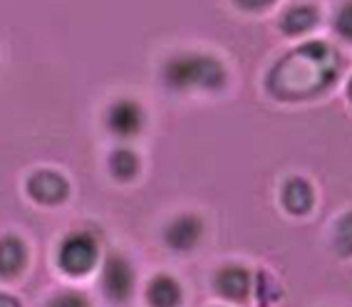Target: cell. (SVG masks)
<instances>
[{
  "label": "cell",
  "instance_id": "6da1fadb",
  "mask_svg": "<svg viewBox=\"0 0 352 307\" xmlns=\"http://www.w3.org/2000/svg\"><path fill=\"white\" fill-rule=\"evenodd\" d=\"M338 72V52L320 40H310L273 67L268 75V87L280 100H302L325 89Z\"/></svg>",
  "mask_w": 352,
  "mask_h": 307
},
{
  "label": "cell",
  "instance_id": "7a4b0ae2",
  "mask_svg": "<svg viewBox=\"0 0 352 307\" xmlns=\"http://www.w3.org/2000/svg\"><path fill=\"white\" fill-rule=\"evenodd\" d=\"M164 80H166L169 87L176 89H216L223 84L226 72H223V65L216 57L194 55L191 52V55H179L174 60H169L166 67H164Z\"/></svg>",
  "mask_w": 352,
  "mask_h": 307
},
{
  "label": "cell",
  "instance_id": "3957f363",
  "mask_svg": "<svg viewBox=\"0 0 352 307\" xmlns=\"http://www.w3.org/2000/svg\"><path fill=\"white\" fill-rule=\"evenodd\" d=\"M97 258H100V245L89 231L69 233L57 251V263L69 275H87L97 265Z\"/></svg>",
  "mask_w": 352,
  "mask_h": 307
},
{
  "label": "cell",
  "instance_id": "277c9868",
  "mask_svg": "<svg viewBox=\"0 0 352 307\" xmlns=\"http://www.w3.org/2000/svg\"><path fill=\"white\" fill-rule=\"evenodd\" d=\"M102 290L112 302H126L134 290V270L122 255H109L102 268Z\"/></svg>",
  "mask_w": 352,
  "mask_h": 307
},
{
  "label": "cell",
  "instance_id": "5b68a950",
  "mask_svg": "<svg viewBox=\"0 0 352 307\" xmlns=\"http://www.w3.org/2000/svg\"><path fill=\"white\" fill-rule=\"evenodd\" d=\"M107 126L109 132L120 139L137 137L142 132V126H144V112H142L139 104H134L129 100L114 102L107 112Z\"/></svg>",
  "mask_w": 352,
  "mask_h": 307
},
{
  "label": "cell",
  "instance_id": "8992f818",
  "mask_svg": "<svg viewBox=\"0 0 352 307\" xmlns=\"http://www.w3.org/2000/svg\"><path fill=\"white\" fill-rule=\"evenodd\" d=\"M204 236V223L199 216L184 214L179 218H174L164 231V240L174 251H191Z\"/></svg>",
  "mask_w": 352,
  "mask_h": 307
},
{
  "label": "cell",
  "instance_id": "52a82bcc",
  "mask_svg": "<svg viewBox=\"0 0 352 307\" xmlns=\"http://www.w3.org/2000/svg\"><path fill=\"white\" fill-rule=\"evenodd\" d=\"M28 194L38 203H60V201L67 198L69 183L57 171H38L28 181Z\"/></svg>",
  "mask_w": 352,
  "mask_h": 307
},
{
  "label": "cell",
  "instance_id": "ba28073f",
  "mask_svg": "<svg viewBox=\"0 0 352 307\" xmlns=\"http://www.w3.org/2000/svg\"><path fill=\"white\" fill-rule=\"evenodd\" d=\"M25 263H28L25 243L18 236H3L0 238V277L10 280V277L20 275Z\"/></svg>",
  "mask_w": 352,
  "mask_h": 307
},
{
  "label": "cell",
  "instance_id": "9c48e42d",
  "mask_svg": "<svg viewBox=\"0 0 352 307\" xmlns=\"http://www.w3.org/2000/svg\"><path fill=\"white\" fill-rule=\"evenodd\" d=\"M216 290L219 295L228 297V300H243L248 290H251V275L248 270L239 268V265H226L216 273Z\"/></svg>",
  "mask_w": 352,
  "mask_h": 307
},
{
  "label": "cell",
  "instance_id": "30bf717a",
  "mask_svg": "<svg viewBox=\"0 0 352 307\" xmlns=\"http://www.w3.org/2000/svg\"><path fill=\"white\" fill-rule=\"evenodd\" d=\"M182 297V285L171 275L151 277L149 285H146V300H149L151 307H179Z\"/></svg>",
  "mask_w": 352,
  "mask_h": 307
},
{
  "label": "cell",
  "instance_id": "8fae6325",
  "mask_svg": "<svg viewBox=\"0 0 352 307\" xmlns=\"http://www.w3.org/2000/svg\"><path fill=\"white\" fill-rule=\"evenodd\" d=\"M313 188H310V183L305 179H290L283 186V203L290 214H308L310 206H313Z\"/></svg>",
  "mask_w": 352,
  "mask_h": 307
},
{
  "label": "cell",
  "instance_id": "7c38bea8",
  "mask_svg": "<svg viewBox=\"0 0 352 307\" xmlns=\"http://www.w3.org/2000/svg\"><path fill=\"white\" fill-rule=\"evenodd\" d=\"M318 23V10L313 5H296L283 15V30L288 35H300Z\"/></svg>",
  "mask_w": 352,
  "mask_h": 307
},
{
  "label": "cell",
  "instance_id": "4fadbf2b",
  "mask_svg": "<svg viewBox=\"0 0 352 307\" xmlns=\"http://www.w3.org/2000/svg\"><path fill=\"white\" fill-rule=\"evenodd\" d=\"M109 171H112L120 181H129V179L137 176V171H139L137 154L129 149H117L112 157H109Z\"/></svg>",
  "mask_w": 352,
  "mask_h": 307
},
{
  "label": "cell",
  "instance_id": "5bb4252c",
  "mask_svg": "<svg viewBox=\"0 0 352 307\" xmlns=\"http://www.w3.org/2000/svg\"><path fill=\"white\" fill-rule=\"evenodd\" d=\"M335 251L340 255H352V211L345 214L335 226Z\"/></svg>",
  "mask_w": 352,
  "mask_h": 307
},
{
  "label": "cell",
  "instance_id": "9a60e30c",
  "mask_svg": "<svg viewBox=\"0 0 352 307\" xmlns=\"http://www.w3.org/2000/svg\"><path fill=\"white\" fill-rule=\"evenodd\" d=\"M278 297H280V290L276 288V282L261 273V275H258V302H261V307H268L271 302H276Z\"/></svg>",
  "mask_w": 352,
  "mask_h": 307
},
{
  "label": "cell",
  "instance_id": "2e32d148",
  "mask_svg": "<svg viewBox=\"0 0 352 307\" xmlns=\"http://www.w3.org/2000/svg\"><path fill=\"white\" fill-rule=\"evenodd\" d=\"M335 30L345 40H352V0L340 8L338 15H335Z\"/></svg>",
  "mask_w": 352,
  "mask_h": 307
},
{
  "label": "cell",
  "instance_id": "e0dca14e",
  "mask_svg": "<svg viewBox=\"0 0 352 307\" xmlns=\"http://www.w3.org/2000/svg\"><path fill=\"white\" fill-rule=\"evenodd\" d=\"M47 307H89V302H87L85 295L72 293V290H69V293H60L57 297H52Z\"/></svg>",
  "mask_w": 352,
  "mask_h": 307
},
{
  "label": "cell",
  "instance_id": "ac0fdd59",
  "mask_svg": "<svg viewBox=\"0 0 352 307\" xmlns=\"http://www.w3.org/2000/svg\"><path fill=\"white\" fill-rule=\"evenodd\" d=\"M0 307H23V305H20V300L18 297H13V295L0 293Z\"/></svg>",
  "mask_w": 352,
  "mask_h": 307
},
{
  "label": "cell",
  "instance_id": "d6986e66",
  "mask_svg": "<svg viewBox=\"0 0 352 307\" xmlns=\"http://www.w3.org/2000/svg\"><path fill=\"white\" fill-rule=\"evenodd\" d=\"M243 8H251V10H258V8H265V5H271L273 0H239Z\"/></svg>",
  "mask_w": 352,
  "mask_h": 307
},
{
  "label": "cell",
  "instance_id": "ffe728a7",
  "mask_svg": "<svg viewBox=\"0 0 352 307\" xmlns=\"http://www.w3.org/2000/svg\"><path fill=\"white\" fill-rule=\"evenodd\" d=\"M347 97L352 100V80H350V84H347Z\"/></svg>",
  "mask_w": 352,
  "mask_h": 307
}]
</instances>
